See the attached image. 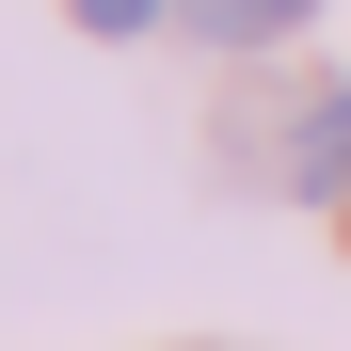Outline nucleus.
<instances>
[{
  "label": "nucleus",
  "instance_id": "nucleus-1",
  "mask_svg": "<svg viewBox=\"0 0 351 351\" xmlns=\"http://www.w3.org/2000/svg\"><path fill=\"white\" fill-rule=\"evenodd\" d=\"M287 192H351V96L304 112V144H287Z\"/></svg>",
  "mask_w": 351,
  "mask_h": 351
},
{
  "label": "nucleus",
  "instance_id": "nucleus-2",
  "mask_svg": "<svg viewBox=\"0 0 351 351\" xmlns=\"http://www.w3.org/2000/svg\"><path fill=\"white\" fill-rule=\"evenodd\" d=\"M176 16H192L208 48H271L287 16H319V0H176Z\"/></svg>",
  "mask_w": 351,
  "mask_h": 351
},
{
  "label": "nucleus",
  "instance_id": "nucleus-3",
  "mask_svg": "<svg viewBox=\"0 0 351 351\" xmlns=\"http://www.w3.org/2000/svg\"><path fill=\"white\" fill-rule=\"evenodd\" d=\"M144 16H176V0H80V32H144Z\"/></svg>",
  "mask_w": 351,
  "mask_h": 351
}]
</instances>
